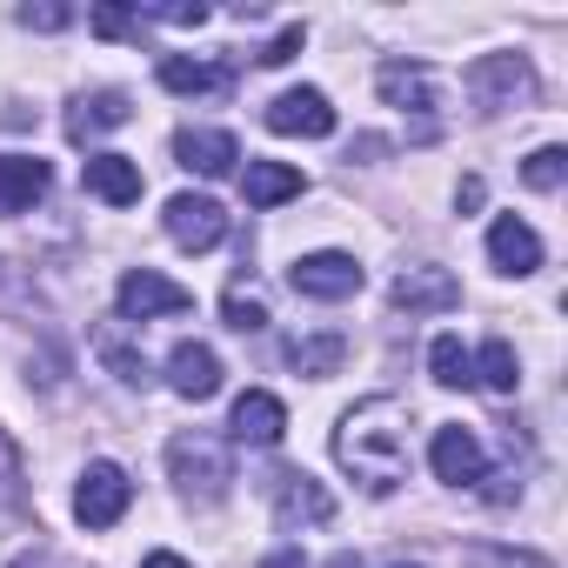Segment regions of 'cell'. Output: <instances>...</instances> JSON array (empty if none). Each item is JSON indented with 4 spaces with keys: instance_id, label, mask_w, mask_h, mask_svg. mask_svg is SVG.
Listing matches in <instances>:
<instances>
[{
    "instance_id": "cell-1",
    "label": "cell",
    "mask_w": 568,
    "mask_h": 568,
    "mask_svg": "<svg viewBox=\"0 0 568 568\" xmlns=\"http://www.w3.org/2000/svg\"><path fill=\"white\" fill-rule=\"evenodd\" d=\"M335 462L368 488V495H388L408 481V408L395 395H368L342 415L335 428Z\"/></svg>"
},
{
    "instance_id": "cell-5",
    "label": "cell",
    "mask_w": 568,
    "mask_h": 568,
    "mask_svg": "<svg viewBox=\"0 0 568 568\" xmlns=\"http://www.w3.org/2000/svg\"><path fill=\"white\" fill-rule=\"evenodd\" d=\"M114 302H121V322H154V315H187V308H194V295L181 288V281H168V274H154V267L121 274Z\"/></svg>"
},
{
    "instance_id": "cell-22",
    "label": "cell",
    "mask_w": 568,
    "mask_h": 568,
    "mask_svg": "<svg viewBox=\"0 0 568 568\" xmlns=\"http://www.w3.org/2000/svg\"><path fill=\"white\" fill-rule=\"evenodd\" d=\"M475 382H481L488 395H515V388H521V362H515V348H508V342H488V348L475 355Z\"/></svg>"
},
{
    "instance_id": "cell-15",
    "label": "cell",
    "mask_w": 568,
    "mask_h": 568,
    "mask_svg": "<svg viewBox=\"0 0 568 568\" xmlns=\"http://www.w3.org/2000/svg\"><path fill=\"white\" fill-rule=\"evenodd\" d=\"M488 261H495L501 274H535V267H541V234H535L528 221L501 214V221L488 227Z\"/></svg>"
},
{
    "instance_id": "cell-13",
    "label": "cell",
    "mask_w": 568,
    "mask_h": 568,
    "mask_svg": "<svg viewBox=\"0 0 568 568\" xmlns=\"http://www.w3.org/2000/svg\"><path fill=\"white\" fill-rule=\"evenodd\" d=\"M168 382H174V395L207 402V395H221V355H214L207 342H181V348L168 355Z\"/></svg>"
},
{
    "instance_id": "cell-7",
    "label": "cell",
    "mask_w": 568,
    "mask_h": 568,
    "mask_svg": "<svg viewBox=\"0 0 568 568\" xmlns=\"http://www.w3.org/2000/svg\"><path fill=\"white\" fill-rule=\"evenodd\" d=\"M267 128L274 134H302V141H328L335 134V108L322 88H288L267 101Z\"/></svg>"
},
{
    "instance_id": "cell-12",
    "label": "cell",
    "mask_w": 568,
    "mask_h": 568,
    "mask_svg": "<svg viewBox=\"0 0 568 568\" xmlns=\"http://www.w3.org/2000/svg\"><path fill=\"white\" fill-rule=\"evenodd\" d=\"M234 442H247V448H274L281 435H288V408H281L267 388H247L241 402H234Z\"/></svg>"
},
{
    "instance_id": "cell-11",
    "label": "cell",
    "mask_w": 568,
    "mask_h": 568,
    "mask_svg": "<svg viewBox=\"0 0 568 568\" xmlns=\"http://www.w3.org/2000/svg\"><path fill=\"white\" fill-rule=\"evenodd\" d=\"M174 161H181L187 174H201V181H221V174H234L241 148H234V134H221V128H181V134H174Z\"/></svg>"
},
{
    "instance_id": "cell-33",
    "label": "cell",
    "mask_w": 568,
    "mask_h": 568,
    "mask_svg": "<svg viewBox=\"0 0 568 568\" xmlns=\"http://www.w3.org/2000/svg\"><path fill=\"white\" fill-rule=\"evenodd\" d=\"M261 568H308V561H302V548H274Z\"/></svg>"
},
{
    "instance_id": "cell-28",
    "label": "cell",
    "mask_w": 568,
    "mask_h": 568,
    "mask_svg": "<svg viewBox=\"0 0 568 568\" xmlns=\"http://www.w3.org/2000/svg\"><path fill=\"white\" fill-rule=\"evenodd\" d=\"M468 568H555L528 548H468Z\"/></svg>"
},
{
    "instance_id": "cell-35",
    "label": "cell",
    "mask_w": 568,
    "mask_h": 568,
    "mask_svg": "<svg viewBox=\"0 0 568 568\" xmlns=\"http://www.w3.org/2000/svg\"><path fill=\"white\" fill-rule=\"evenodd\" d=\"M141 568H187V561H181V555H174V548H154V555H148V561H141Z\"/></svg>"
},
{
    "instance_id": "cell-8",
    "label": "cell",
    "mask_w": 568,
    "mask_h": 568,
    "mask_svg": "<svg viewBox=\"0 0 568 568\" xmlns=\"http://www.w3.org/2000/svg\"><path fill=\"white\" fill-rule=\"evenodd\" d=\"M468 88L481 94V108H521V101H535V74H528L521 54H481L475 74H468Z\"/></svg>"
},
{
    "instance_id": "cell-32",
    "label": "cell",
    "mask_w": 568,
    "mask_h": 568,
    "mask_svg": "<svg viewBox=\"0 0 568 568\" xmlns=\"http://www.w3.org/2000/svg\"><path fill=\"white\" fill-rule=\"evenodd\" d=\"M14 21H21V28H41V34H54V28H68V21H74V8H61V0H48V8H21Z\"/></svg>"
},
{
    "instance_id": "cell-25",
    "label": "cell",
    "mask_w": 568,
    "mask_h": 568,
    "mask_svg": "<svg viewBox=\"0 0 568 568\" xmlns=\"http://www.w3.org/2000/svg\"><path fill=\"white\" fill-rule=\"evenodd\" d=\"M521 181H528L535 194H555V187L568 181V148H535V154L521 161Z\"/></svg>"
},
{
    "instance_id": "cell-16",
    "label": "cell",
    "mask_w": 568,
    "mask_h": 568,
    "mask_svg": "<svg viewBox=\"0 0 568 568\" xmlns=\"http://www.w3.org/2000/svg\"><path fill=\"white\" fill-rule=\"evenodd\" d=\"M48 194V161L41 154H0V214H28Z\"/></svg>"
},
{
    "instance_id": "cell-14",
    "label": "cell",
    "mask_w": 568,
    "mask_h": 568,
    "mask_svg": "<svg viewBox=\"0 0 568 568\" xmlns=\"http://www.w3.org/2000/svg\"><path fill=\"white\" fill-rule=\"evenodd\" d=\"M81 181H88V194H101L108 207H134V201H141V161H128V154H88Z\"/></svg>"
},
{
    "instance_id": "cell-36",
    "label": "cell",
    "mask_w": 568,
    "mask_h": 568,
    "mask_svg": "<svg viewBox=\"0 0 568 568\" xmlns=\"http://www.w3.org/2000/svg\"><path fill=\"white\" fill-rule=\"evenodd\" d=\"M328 568H362V561H355V555H335V561H328Z\"/></svg>"
},
{
    "instance_id": "cell-37",
    "label": "cell",
    "mask_w": 568,
    "mask_h": 568,
    "mask_svg": "<svg viewBox=\"0 0 568 568\" xmlns=\"http://www.w3.org/2000/svg\"><path fill=\"white\" fill-rule=\"evenodd\" d=\"M395 568H422V561H395Z\"/></svg>"
},
{
    "instance_id": "cell-19",
    "label": "cell",
    "mask_w": 568,
    "mask_h": 568,
    "mask_svg": "<svg viewBox=\"0 0 568 568\" xmlns=\"http://www.w3.org/2000/svg\"><path fill=\"white\" fill-rule=\"evenodd\" d=\"M308 181H302V168H288V161H247V174H241V194H247V207H281V201H295Z\"/></svg>"
},
{
    "instance_id": "cell-20",
    "label": "cell",
    "mask_w": 568,
    "mask_h": 568,
    "mask_svg": "<svg viewBox=\"0 0 568 568\" xmlns=\"http://www.w3.org/2000/svg\"><path fill=\"white\" fill-rule=\"evenodd\" d=\"M128 94L121 88H101V94H88V101H74V114H68V134L74 141H94V134H108V128H128Z\"/></svg>"
},
{
    "instance_id": "cell-2",
    "label": "cell",
    "mask_w": 568,
    "mask_h": 568,
    "mask_svg": "<svg viewBox=\"0 0 568 568\" xmlns=\"http://www.w3.org/2000/svg\"><path fill=\"white\" fill-rule=\"evenodd\" d=\"M168 475L181 481V495H194V501H221L227 495V481H234V462H227V442H214V435H174L168 442Z\"/></svg>"
},
{
    "instance_id": "cell-29",
    "label": "cell",
    "mask_w": 568,
    "mask_h": 568,
    "mask_svg": "<svg viewBox=\"0 0 568 568\" xmlns=\"http://www.w3.org/2000/svg\"><path fill=\"white\" fill-rule=\"evenodd\" d=\"M141 21H174V28H201L207 8L201 0H161V8H141Z\"/></svg>"
},
{
    "instance_id": "cell-24",
    "label": "cell",
    "mask_w": 568,
    "mask_h": 568,
    "mask_svg": "<svg viewBox=\"0 0 568 568\" xmlns=\"http://www.w3.org/2000/svg\"><path fill=\"white\" fill-rule=\"evenodd\" d=\"M428 368H435V382H442V388H468V382H475V355H468L455 335H435Z\"/></svg>"
},
{
    "instance_id": "cell-23",
    "label": "cell",
    "mask_w": 568,
    "mask_h": 568,
    "mask_svg": "<svg viewBox=\"0 0 568 568\" xmlns=\"http://www.w3.org/2000/svg\"><path fill=\"white\" fill-rule=\"evenodd\" d=\"M161 88H168V94H214V88H221V74H214L207 61L168 54V61H161Z\"/></svg>"
},
{
    "instance_id": "cell-10",
    "label": "cell",
    "mask_w": 568,
    "mask_h": 568,
    "mask_svg": "<svg viewBox=\"0 0 568 568\" xmlns=\"http://www.w3.org/2000/svg\"><path fill=\"white\" fill-rule=\"evenodd\" d=\"M428 462H435V475H442L448 488H475V481H488V455H481V442H475L468 428H435Z\"/></svg>"
},
{
    "instance_id": "cell-27",
    "label": "cell",
    "mask_w": 568,
    "mask_h": 568,
    "mask_svg": "<svg viewBox=\"0 0 568 568\" xmlns=\"http://www.w3.org/2000/svg\"><path fill=\"white\" fill-rule=\"evenodd\" d=\"M221 315H227V328H241V335L267 328V302H261V295H241V288H234V295L221 302Z\"/></svg>"
},
{
    "instance_id": "cell-17",
    "label": "cell",
    "mask_w": 568,
    "mask_h": 568,
    "mask_svg": "<svg viewBox=\"0 0 568 568\" xmlns=\"http://www.w3.org/2000/svg\"><path fill=\"white\" fill-rule=\"evenodd\" d=\"M375 88H382V101L402 108V114H428V108H435V74H428L422 61H388V68L375 74Z\"/></svg>"
},
{
    "instance_id": "cell-18",
    "label": "cell",
    "mask_w": 568,
    "mask_h": 568,
    "mask_svg": "<svg viewBox=\"0 0 568 568\" xmlns=\"http://www.w3.org/2000/svg\"><path fill=\"white\" fill-rule=\"evenodd\" d=\"M274 508H281V521H328L335 515V495L315 481V475H274Z\"/></svg>"
},
{
    "instance_id": "cell-9",
    "label": "cell",
    "mask_w": 568,
    "mask_h": 568,
    "mask_svg": "<svg viewBox=\"0 0 568 568\" xmlns=\"http://www.w3.org/2000/svg\"><path fill=\"white\" fill-rule=\"evenodd\" d=\"M455 302H462V281H455L448 267H435V261L395 274V308H408V315H442V308H455Z\"/></svg>"
},
{
    "instance_id": "cell-3",
    "label": "cell",
    "mask_w": 568,
    "mask_h": 568,
    "mask_svg": "<svg viewBox=\"0 0 568 568\" xmlns=\"http://www.w3.org/2000/svg\"><path fill=\"white\" fill-rule=\"evenodd\" d=\"M288 281H295V295H308V302H348V295H362V261L355 254H335V247H322V254H302L295 267H288Z\"/></svg>"
},
{
    "instance_id": "cell-4",
    "label": "cell",
    "mask_w": 568,
    "mask_h": 568,
    "mask_svg": "<svg viewBox=\"0 0 568 568\" xmlns=\"http://www.w3.org/2000/svg\"><path fill=\"white\" fill-rule=\"evenodd\" d=\"M128 501H134L128 468H114V462H88V475H81V488H74V515H81V528H114V521L128 515Z\"/></svg>"
},
{
    "instance_id": "cell-6",
    "label": "cell",
    "mask_w": 568,
    "mask_h": 568,
    "mask_svg": "<svg viewBox=\"0 0 568 568\" xmlns=\"http://www.w3.org/2000/svg\"><path fill=\"white\" fill-rule=\"evenodd\" d=\"M161 221H168L174 247H187V254H207V247L227 241V214H221V201H207V194H174V201L161 207Z\"/></svg>"
},
{
    "instance_id": "cell-34",
    "label": "cell",
    "mask_w": 568,
    "mask_h": 568,
    "mask_svg": "<svg viewBox=\"0 0 568 568\" xmlns=\"http://www.w3.org/2000/svg\"><path fill=\"white\" fill-rule=\"evenodd\" d=\"M455 201H462V207H481V181H475V174H468V181H462V187H455Z\"/></svg>"
},
{
    "instance_id": "cell-21",
    "label": "cell",
    "mask_w": 568,
    "mask_h": 568,
    "mask_svg": "<svg viewBox=\"0 0 568 568\" xmlns=\"http://www.w3.org/2000/svg\"><path fill=\"white\" fill-rule=\"evenodd\" d=\"M342 362H348V335H295L288 342V368L295 375L328 382V375H342Z\"/></svg>"
},
{
    "instance_id": "cell-30",
    "label": "cell",
    "mask_w": 568,
    "mask_h": 568,
    "mask_svg": "<svg viewBox=\"0 0 568 568\" xmlns=\"http://www.w3.org/2000/svg\"><path fill=\"white\" fill-rule=\"evenodd\" d=\"M302 41H308V28H281L274 41H267V54H254L261 68H288L295 54H302Z\"/></svg>"
},
{
    "instance_id": "cell-26",
    "label": "cell",
    "mask_w": 568,
    "mask_h": 568,
    "mask_svg": "<svg viewBox=\"0 0 568 568\" xmlns=\"http://www.w3.org/2000/svg\"><path fill=\"white\" fill-rule=\"evenodd\" d=\"M94 348H101V362H108V368H114L128 388H141V382H148V362H141V355H134V348H128L114 328H101V342H94Z\"/></svg>"
},
{
    "instance_id": "cell-31",
    "label": "cell",
    "mask_w": 568,
    "mask_h": 568,
    "mask_svg": "<svg viewBox=\"0 0 568 568\" xmlns=\"http://www.w3.org/2000/svg\"><path fill=\"white\" fill-rule=\"evenodd\" d=\"M94 34H108V41L141 34V8H94Z\"/></svg>"
}]
</instances>
